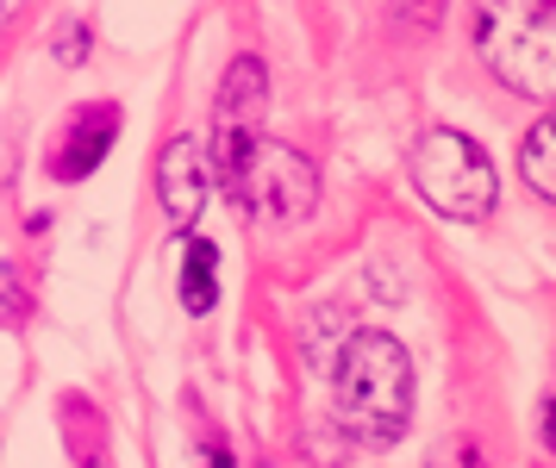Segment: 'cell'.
<instances>
[{"instance_id":"1","label":"cell","mask_w":556,"mask_h":468,"mask_svg":"<svg viewBox=\"0 0 556 468\" xmlns=\"http://www.w3.org/2000/svg\"><path fill=\"white\" fill-rule=\"evenodd\" d=\"M331 388H338V419L356 444L388 450L406 438V425H413V356L388 331H356L338 350Z\"/></svg>"},{"instance_id":"8","label":"cell","mask_w":556,"mask_h":468,"mask_svg":"<svg viewBox=\"0 0 556 468\" xmlns=\"http://www.w3.org/2000/svg\"><path fill=\"white\" fill-rule=\"evenodd\" d=\"M213 300H219V250L194 238L188 256H181V306L188 313H213Z\"/></svg>"},{"instance_id":"9","label":"cell","mask_w":556,"mask_h":468,"mask_svg":"<svg viewBox=\"0 0 556 468\" xmlns=\"http://www.w3.org/2000/svg\"><path fill=\"white\" fill-rule=\"evenodd\" d=\"M519 175H526L544 200H556V113L531 125V138L519 144Z\"/></svg>"},{"instance_id":"6","label":"cell","mask_w":556,"mask_h":468,"mask_svg":"<svg viewBox=\"0 0 556 468\" xmlns=\"http://www.w3.org/2000/svg\"><path fill=\"white\" fill-rule=\"evenodd\" d=\"M156 194H163V213L176 225L201 219L206 194H213V163H206L201 138H169L163 144V163H156Z\"/></svg>"},{"instance_id":"12","label":"cell","mask_w":556,"mask_h":468,"mask_svg":"<svg viewBox=\"0 0 556 468\" xmlns=\"http://www.w3.org/2000/svg\"><path fill=\"white\" fill-rule=\"evenodd\" d=\"M20 7H26V0H0V25L13 20V13H20Z\"/></svg>"},{"instance_id":"3","label":"cell","mask_w":556,"mask_h":468,"mask_svg":"<svg viewBox=\"0 0 556 468\" xmlns=\"http://www.w3.org/2000/svg\"><path fill=\"white\" fill-rule=\"evenodd\" d=\"M413 188L444 213V219H488L494 213V163L476 138L438 125L413 150Z\"/></svg>"},{"instance_id":"2","label":"cell","mask_w":556,"mask_h":468,"mask_svg":"<svg viewBox=\"0 0 556 468\" xmlns=\"http://www.w3.org/2000/svg\"><path fill=\"white\" fill-rule=\"evenodd\" d=\"M476 50L506 88L556 100V0H476Z\"/></svg>"},{"instance_id":"7","label":"cell","mask_w":556,"mask_h":468,"mask_svg":"<svg viewBox=\"0 0 556 468\" xmlns=\"http://www.w3.org/2000/svg\"><path fill=\"white\" fill-rule=\"evenodd\" d=\"M113 138H119V106H81L76 119H70V138L56 144V175L81 181L88 169H101Z\"/></svg>"},{"instance_id":"4","label":"cell","mask_w":556,"mask_h":468,"mask_svg":"<svg viewBox=\"0 0 556 468\" xmlns=\"http://www.w3.org/2000/svg\"><path fill=\"white\" fill-rule=\"evenodd\" d=\"M263 113H269V75L256 56H238L226 69V88H219V106H213V169L238 194V175L251 163V150L263 144Z\"/></svg>"},{"instance_id":"5","label":"cell","mask_w":556,"mask_h":468,"mask_svg":"<svg viewBox=\"0 0 556 468\" xmlns=\"http://www.w3.org/2000/svg\"><path fill=\"white\" fill-rule=\"evenodd\" d=\"M238 200L251 206L256 219H276V225H294L313 213V200H319V175H313V163H306L301 150L288 144H263L251 150V163H244V175H238Z\"/></svg>"},{"instance_id":"10","label":"cell","mask_w":556,"mask_h":468,"mask_svg":"<svg viewBox=\"0 0 556 468\" xmlns=\"http://www.w3.org/2000/svg\"><path fill=\"white\" fill-rule=\"evenodd\" d=\"M431 468H481V450L469 444V438H451V444L431 456Z\"/></svg>"},{"instance_id":"11","label":"cell","mask_w":556,"mask_h":468,"mask_svg":"<svg viewBox=\"0 0 556 468\" xmlns=\"http://www.w3.org/2000/svg\"><path fill=\"white\" fill-rule=\"evenodd\" d=\"M444 0H419V25H431V13H438Z\"/></svg>"}]
</instances>
